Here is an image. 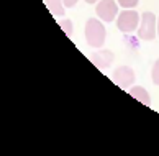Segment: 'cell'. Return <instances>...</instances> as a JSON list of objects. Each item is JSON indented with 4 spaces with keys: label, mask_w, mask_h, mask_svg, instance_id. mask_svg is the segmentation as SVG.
Instances as JSON below:
<instances>
[{
    "label": "cell",
    "mask_w": 159,
    "mask_h": 156,
    "mask_svg": "<svg viewBox=\"0 0 159 156\" xmlns=\"http://www.w3.org/2000/svg\"><path fill=\"white\" fill-rule=\"evenodd\" d=\"M59 26L64 30V33L67 35V36H72V33H74V25H72V21L70 20H61L59 21Z\"/></svg>",
    "instance_id": "9"
},
{
    "label": "cell",
    "mask_w": 159,
    "mask_h": 156,
    "mask_svg": "<svg viewBox=\"0 0 159 156\" xmlns=\"http://www.w3.org/2000/svg\"><path fill=\"white\" fill-rule=\"evenodd\" d=\"M46 7H48V10L52 15L62 17L66 5H64V0H46Z\"/></svg>",
    "instance_id": "8"
},
{
    "label": "cell",
    "mask_w": 159,
    "mask_h": 156,
    "mask_svg": "<svg viewBox=\"0 0 159 156\" xmlns=\"http://www.w3.org/2000/svg\"><path fill=\"white\" fill-rule=\"evenodd\" d=\"M157 36H159V18H157Z\"/></svg>",
    "instance_id": "14"
},
{
    "label": "cell",
    "mask_w": 159,
    "mask_h": 156,
    "mask_svg": "<svg viewBox=\"0 0 159 156\" xmlns=\"http://www.w3.org/2000/svg\"><path fill=\"white\" fill-rule=\"evenodd\" d=\"M105 36H107V31H105L103 23L97 20V18H89L85 23V40L87 45L90 48H102L105 43Z\"/></svg>",
    "instance_id": "1"
},
{
    "label": "cell",
    "mask_w": 159,
    "mask_h": 156,
    "mask_svg": "<svg viewBox=\"0 0 159 156\" xmlns=\"http://www.w3.org/2000/svg\"><path fill=\"white\" fill-rule=\"evenodd\" d=\"M111 79L121 89H129L134 84V81H136V76H134V71L129 66H120V68H116L113 71Z\"/></svg>",
    "instance_id": "4"
},
{
    "label": "cell",
    "mask_w": 159,
    "mask_h": 156,
    "mask_svg": "<svg viewBox=\"0 0 159 156\" xmlns=\"http://www.w3.org/2000/svg\"><path fill=\"white\" fill-rule=\"evenodd\" d=\"M95 10L100 20L110 23L118 17V2H115V0H100Z\"/></svg>",
    "instance_id": "5"
},
{
    "label": "cell",
    "mask_w": 159,
    "mask_h": 156,
    "mask_svg": "<svg viewBox=\"0 0 159 156\" xmlns=\"http://www.w3.org/2000/svg\"><path fill=\"white\" fill-rule=\"evenodd\" d=\"M157 35V20L156 15L152 12H144L141 15V21H139V30H138V36L141 40L151 41L154 40Z\"/></svg>",
    "instance_id": "2"
},
{
    "label": "cell",
    "mask_w": 159,
    "mask_h": 156,
    "mask_svg": "<svg viewBox=\"0 0 159 156\" xmlns=\"http://www.w3.org/2000/svg\"><path fill=\"white\" fill-rule=\"evenodd\" d=\"M85 2H87V3H97L98 0H85Z\"/></svg>",
    "instance_id": "13"
},
{
    "label": "cell",
    "mask_w": 159,
    "mask_h": 156,
    "mask_svg": "<svg viewBox=\"0 0 159 156\" xmlns=\"http://www.w3.org/2000/svg\"><path fill=\"white\" fill-rule=\"evenodd\" d=\"M75 3H77V0H64V5H66V8H72Z\"/></svg>",
    "instance_id": "12"
},
{
    "label": "cell",
    "mask_w": 159,
    "mask_h": 156,
    "mask_svg": "<svg viewBox=\"0 0 159 156\" xmlns=\"http://www.w3.org/2000/svg\"><path fill=\"white\" fill-rule=\"evenodd\" d=\"M113 59H115V54L108 50H98V51L93 53V54H90V61L102 71L107 69L108 66L113 63Z\"/></svg>",
    "instance_id": "6"
},
{
    "label": "cell",
    "mask_w": 159,
    "mask_h": 156,
    "mask_svg": "<svg viewBox=\"0 0 159 156\" xmlns=\"http://www.w3.org/2000/svg\"><path fill=\"white\" fill-rule=\"evenodd\" d=\"M128 92H129V95H131V97H134L136 100H139L141 104H144V105H148V107L151 105V95H149V92L146 91L144 87L134 86V87H129Z\"/></svg>",
    "instance_id": "7"
},
{
    "label": "cell",
    "mask_w": 159,
    "mask_h": 156,
    "mask_svg": "<svg viewBox=\"0 0 159 156\" xmlns=\"http://www.w3.org/2000/svg\"><path fill=\"white\" fill-rule=\"evenodd\" d=\"M116 2H118V5H121L123 8H134L139 0H116Z\"/></svg>",
    "instance_id": "11"
},
{
    "label": "cell",
    "mask_w": 159,
    "mask_h": 156,
    "mask_svg": "<svg viewBox=\"0 0 159 156\" xmlns=\"http://www.w3.org/2000/svg\"><path fill=\"white\" fill-rule=\"evenodd\" d=\"M141 21V15H138L134 10L131 8H126L125 12H121V13L116 17V26L121 33H131L134 30L138 28Z\"/></svg>",
    "instance_id": "3"
},
{
    "label": "cell",
    "mask_w": 159,
    "mask_h": 156,
    "mask_svg": "<svg viewBox=\"0 0 159 156\" xmlns=\"http://www.w3.org/2000/svg\"><path fill=\"white\" fill-rule=\"evenodd\" d=\"M151 77H152V82L156 84V86H159V59L154 63V66H152V73H151Z\"/></svg>",
    "instance_id": "10"
}]
</instances>
